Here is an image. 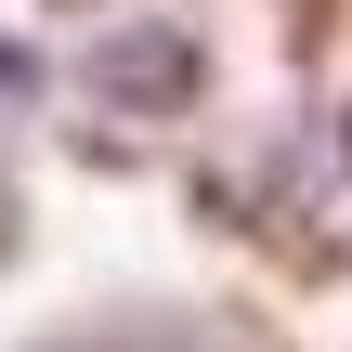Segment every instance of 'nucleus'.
<instances>
[{"mask_svg":"<svg viewBox=\"0 0 352 352\" xmlns=\"http://www.w3.org/2000/svg\"><path fill=\"white\" fill-rule=\"evenodd\" d=\"M0 222H13V209H0Z\"/></svg>","mask_w":352,"mask_h":352,"instance_id":"obj_2","label":"nucleus"},{"mask_svg":"<svg viewBox=\"0 0 352 352\" xmlns=\"http://www.w3.org/2000/svg\"><path fill=\"white\" fill-rule=\"evenodd\" d=\"M91 91L131 104V118H157V104L196 91V39H183V26H118V39L91 52Z\"/></svg>","mask_w":352,"mask_h":352,"instance_id":"obj_1","label":"nucleus"}]
</instances>
